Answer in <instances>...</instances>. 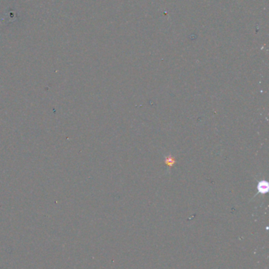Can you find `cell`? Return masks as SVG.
<instances>
[{"label":"cell","mask_w":269,"mask_h":269,"mask_svg":"<svg viewBox=\"0 0 269 269\" xmlns=\"http://www.w3.org/2000/svg\"><path fill=\"white\" fill-rule=\"evenodd\" d=\"M257 188L260 193H261V194H265V193L268 192V183L265 182V181H261V182L258 184Z\"/></svg>","instance_id":"obj_1"},{"label":"cell","mask_w":269,"mask_h":269,"mask_svg":"<svg viewBox=\"0 0 269 269\" xmlns=\"http://www.w3.org/2000/svg\"><path fill=\"white\" fill-rule=\"evenodd\" d=\"M174 163V160L173 158H171V157H167V164L168 165L171 166Z\"/></svg>","instance_id":"obj_2"}]
</instances>
